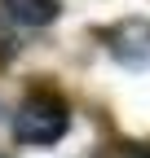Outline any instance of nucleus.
Returning <instances> with one entry per match:
<instances>
[{
  "label": "nucleus",
  "mask_w": 150,
  "mask_h": 158,
  "mask_svg": "<svg viewBox=\"0 0 150 158\" xmlns=\"http://www.w3.org/2000/svg\"><path fill=\"white\" fill-rule=\"evenodd\" d=\"M71 127V110L58 92H31L13 110V141L18 145H53Z\"/></svg>",
  "instance_id": "f257e3e1"
},
{
  "label": "nucleus",
  "mask_w": 150,
  "mask_h": 158,
  "mask_svg": "<svg viewBox=\"0 0 150 158\" xmlns=\"http://www.w3.org/2000/svg\"><path fill=\"white\" fill-rule=\"evenodd\" d=\"M102 40H106V48H110V57L119 66H128V70L150 66V22L146 18H128V22L102 31Z\"/></svg>",
  "instance_id": "f03ea898"
},
{
  "label": "nucleus",
  "mask_w": 150,
  "mask_h": 158,
  "mask_svg": "<svg viewBox=\"0 0 150 158\" xmlns=\"http://www.w3.org/2000/svg\"><path fill=\"white\" fill-rule=\"evenodd\" d=\"M62 13L58 0H5V18L18 27H49Z\"/></svg>",
  "instance_id": "7ed1b4c3"
},
{
  "label": "nucleus",
  "mask_w": 150,
  "mask_h": 158,
  "mask_svg": "<svg viewBox=\"0 0 150 158\" xmlns=\"http://www.w3.org/2000/svg\"><path fill=\"white\" fill-rule=\"evenodd\" d=\"M119 158H150V149H119Z\"/></svg>",
  "instance_id": "20e7f679"
}]
</instances>
